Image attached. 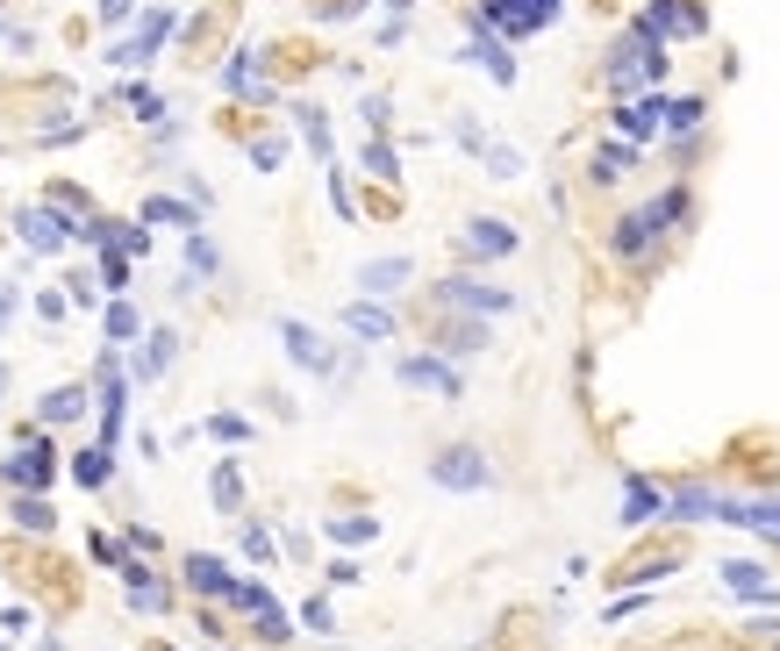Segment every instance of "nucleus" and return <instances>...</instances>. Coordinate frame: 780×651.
<instances>
[{"label":"nucleus","mask_w":780,"mask_h":651,"mask_svg":"<svg viewBox=\"0 0 780 651\" xmlns=\"http://www.w3.org/2000/svg\"><path fill=\"white\" fill-rule=\"evenodd\" d=\"M0 473H8L14 487H43V480H51V451H43V444H29V451H14V459L0 465Z\"/></svg>","instance_id":"obj_22"},{"label":"nucleus","mask_w":780,"mask_h":651,"mask_svg":"<svg viewBox=\"0 0 780 651\" xmlns=\"http://www.w3.org/2000/svg\"><path fill=\"white\" fill-rule=\"evenodd\" d=\"M208 487H216V508H237V502H243V480H237V465H229V459L216 465V480H208Z\"/></svg>","instance_id":"obj_32"},{"label":"nucleus","mask_w":780,"mask_h":651,"mask_svg":"<svg viewBox=\"0 0 780 651\" xmlns=\"http://www.w3.org/2000/svg\"><path fill=\"white\" fill-rule=\"evenodd\" d=\"M330 537L336 544H365V537H379V523L373 516H351V523H330Z\"/></svg>","instance_id":"obj_38"},{"label":"nucleus","mask_w":780,"mask_h":651,"mask_svg":"<svg viewBox=\"0 0 780 651\" xmlns=\"http://www.w3.org/2000/svg\"><path fill=\"white\" fill-rule=\"evenodd\" d=\"M408 280H416V259H408V251H387V259H365V265H358V294H365V301L402 294Z\"/></svg>","instance_id":"obj_12"},{"label":"nucleus","mask_w":780,"mask_h":651,"mask_svg":"<svg viewBox=\"0 0 780 651\" xmlns=\"http://www.w3.org/2000/svg\"><path fill=\"white\" fill-rule=\"evenodd\" d=\"M201 430L216 437V444H251V422H243V416H208Z\"/></svg>","instance_id":"obj_30"},{"label":"nucleus","mask_w":780,"mask_h":651,"mask_svg":"<svg viewBox=\"0 0 780 651\" xmlns=\"http://www.w3.org/2000/svg\"><path fill=\"white\" fill-rule=\"evenodd\" d=\"M86 408H94V393H86V387H51L37 401V422H80Z\"/></svg>","instance_id":"obj_20"},{"label":"nucleus","mask_w":780,"mask_h":651,"mask_svg":"<svg viewBox=\"0 0 780 651\" xmlns=\"http://www.w3.org/2000/svg\"><path fill=\"white\" fill-rule=\"evenodd\" d=\"M0 43H8V51H29L37 36H29V29H14V22H0Z\"/></svg>","instance_id":"obj_42"},{"label":"nucleus","mask_w":780,"mask_h":651,"mask_svg":"<svg viewBox=\"0 0 780 651\" xmlns=\"http://www.w3.org/2000/svg\"><path fill=\"white\" fill-rule=\"evenodd\" d=\"M365 172H373V179H402V158H394L387 136H373V144H365Z\"/></svg>","instance_id":"obj_28"},{"label":"nucleus","mask_w":780,"mask_h":651,"mask_svg":"<svg viewBox=\"0 0 780 651\" xmlns=\"http://www.w3.org/2000/svg\"><path fill=\"white\" fill-rule=\"evenodd\" d=\"M287 158V144H280V136H266V144H251V165H258V172H272V165H280Z\"/></svg>","instance_id":"obj_40"},{"label":"nucleus","mask_w":780,"mask_h":651,"mask_svg":"<svg viewBox=\"0 0 780 651\" xmlns=\"http://www.w3.org/2000/svg\"><path fill=\"white\" fill-rule=\"evenodd\" d=\"M358 115H365V129L379 136V129L394 123V101H387V94H365V101H358Z\"/></svg>","instance_id":"obj_36"},{"label":"nucleus","mask_w":780,"mask_h":651,"mask_svg":"<svg viewBox=\"0 0 780 651\" xmlns=\"http://www.w3.org/2000/svg\"><path fill=\"white\" fill-rule=\"evenodd\" d=\"M280 344H287V358H294L301 372H315V380H323V372H336V351L323 344V329L301 323V315H280Z\"/></svg>","instance_id":"obj_6"},{"label":"nucleus","mask_w":780,"mask_h":651,"mask_svg":"<svg viewBox=\"0 0 780 651\" xmlns=\"http://www.w3.org/2000/svg\"><path fill=\"white\" fill-rule=\"evenodd\" d=\"M344 329H351V337H358V344H387L394 337V308H387V301H351V308H344Z\"/></svg>","instance_id":"obj_15"},{"label":"nucleus","mask_w":780,"mask_h":651,"mask_svg":"<svg viewBox=\"0 0 780 651\" xmlns=\"http://www.w3.org/2000/svg\"><path fill=\"white\" fill-rule=\"evenodd\" d=\"M173 351H179V337H173V329H150V337H144V351L129 358V372H136V380H165Z\"/></svg>","instance_id":"obj_19"},{"label":"nucleus","mask_w":780,"mask_h":651,"mask_svg":"<svg viewBox=\"0 0 780 651\" xmlns=\"http://www.w3.org/2000/svg\"><path fill=\"white\" fill-rule=\"evenodd\" d=\"M659 237H666V222L652 216V208H637V216H623L616 230H609V251H616V259H631V265H645Z\"/></svg>","instance_id":"obj_11"},{"label":"nucleus","mask_w":780,"mask_h":651,"mask_svg":"<svg viewBox=\"0 0 780 651\" xmlns=\"http://www.w3.org/2000/svg\"><path fill=\"white\" fill-rule=\"evenodd\" d=\"M294 129H301V144H309L315 158H330V115L315 108V101H301V108H294Z\"/></svg>","instance_id":"obj_25"},{"label":"nucleus","mask_w":780,"mask_h":651,"mask_svg":"<svg viewBox=\"0 0 780 651\" xmlns=\"http://www.w3.org/2000/svg\"><path fill=\"white\" fill-rule=\"evenodd\" d=\"M687 208H695V201H687V187H666L659 201H652V216H659L666 230H673V222H687Z\"/></svg>","instance_id":"obj_34"},{"label":"nucleus","mask_w":780,"mask_h":651,"mask_svg":"<svg viewBox=\"0 0 780 651\" xmlns=\"http://www.w3.org/2000/svg\"><path fill=\"white\" fill-rule=\"evenodd\" d=\"M8 323H14V286L0 280V329H8Z\"/></svg>","instance_id":"obj_43"},{"label":"nucleus","mask_w":780,"mask_h":651,"mask_svg":"<svg viewBox=\"0 0 780 651\" xmlns=\"http://www.w3.org/2000/svg\"><path fill=\"white\" fill-rule=\"evenodd\" d=\"M480 165H487L495 179H523V150H509V144H487V150H480Z\"/></svg>","instance_id":"obj_29"},{"label":"nucleus","mask_w":780,"mask_h":651,"mask_svg":"<svg viewBox=\"0 0 780 651\" xmlns=\"http://www.w3.org/2000/svg\"><path fill=\"white\" fill-rule=\"evenodd\" d=\"M0 393H8V358H0Z\"/></svg>","instance_id":"obj_45"},{"label":"nucleus","mask_w":780,"mask_h":651,"mask_svg":"<svg viewBox=\"0 0 780 651\" xmlns=\"http://www.w3.org/2000/svg\"><path fill=\"white\" fill-rule=\"evenodd\" d=\"M301 623H309L315 638H330V630H336V609H330L323 595H309V601H301Z\"/></svg>","instance_id":"obj_35"},{"label":"nucleus","mask_w":780,"mask_h":651,"mask_svg":"<svg viewBox=\"0 0 780 651\" xmlns=\"http://www.w3.org/2000/svg\"><path fill=\"white\" fill-rule=\"evenodd\" d=\"M108 459H115V451H108V444H86V451H80V459H72V480H80V487H108V473H115V465H108Z\"/></svg>","instance_id":"obj_27"},{"label":"nucleus","mask_w":780,"mask_h":651,"mask_svg":"<svg viewBox=\"0 0 780 651\" xmlns=\"http://www.w3.org/2000/svg\"><path fill=\"white\" fill-rule=\"evenodd\" d=\"M379 8H387V14H408V8H416V0H379Z\"/></svg>","instance_id":"obj_44"},{"label":"nucleus","mask_w":780,"mask_h":651,"mask_svg":"<svg viewBox=\"0 0 780 651\" xmlns=\"http://www.w3.org/2000/svg\"><path fill=\"white\" fill-rule=\"evenodd\" d=\"M101 323H108V337H115V344H136V337H144V315H136V301H129V294H115Z\"/></svg>","instance_id":"obj_26"},{"label":"nucleus","mask_w":780,"mask_h":651,"mask_svg":"<svg viewBox=\"0 0 780 651\" xmlns=\"http://www.w3.org/2000/svg\"><path fill=\"white\" fill-rule=\"evenodd\" d=\"M445 308H458V315H509L516 308V294L509 286H487V280H466V272H458V280H445Z\"/></svg>","instance_id":"obj_7"},{"label":"nucleus","mask_w":780,"mask_h":651,"mask_svg":"<svg viewBox=\"0 0 780 651\" xmlns=\"http://www.w3.org/2000/svg\"><path fill=\"white\" fill-rule=\"evenodd\" d=\"M122 101L136 108V123H165V101H158V86H129Z\"/></svg>","instance_id":"obj_33"},{"label":"nucleus","mask_w":780,"mask_h":651,"mask_svg":"<svg viewBox=\"0 0 780 651\" xmlns=\"http://www.w3.org/2000/svg\"><path fill=\"white\" fill-rule=\"evenodd\" d=\"M187 587H194V595H216V601H229L237 573H229L216 552H194V558H187Z\"/></svg>","instance_id":"obj_17"},{"label":"nucleus","mask_w":780,"mask_h":651,"mask_svg":"<svg viewBox=\"0 0 780 651\" xmlns=\"http://www.w3.org/2000/svg\"><path fill=\"white\" fill-rule=\"evenodd\" d=\"M458 57H466V65H480V72H487V80H495V86H516V57H509V36H487V29L472 22V36H466V51H458Z\"/></svg>","instance_id":"obj_13"},{"label":"nucleus","mask_w":780,"mask_h":651,"mask_svg":"<svg viewBox=\"0 0 780 651\" xmlns=\"http://www.w3.org/2000/svg\"><path fill=\"white\" fill-rule=\"evenodd\" d=\"M173 29H179V14H173V8H150L144 22H136L129 36H122V43H108V65H115V72H136V65H150V57L165 51V36H173Z\"/></svg>","instance_id":"obj_3"},{"label":"nucleus","mask_w":780,"mask_h":651,"mask_svg":"<svg viewBox=\"0 0 780 651\" xmlns=\"http://www.w3.org/2000/svg\"><path fill=\"white\" fill-rule=\"evenodd\" d=\"M666 108H673V101L659 94V86H652V94H631V101L616 108V136H623V144H645V136H659V129H666Z\"/></svg>","instance_id":"obj_9"},{"label":"nucleus","mask_w":780,"mask_h":651,"mask_svg":"<svg viewBox=\"0 0 780 651\" xmlns=\"http://www.w3.org/2000/svg\"><path fill=\"white\" fill-rule=\"evenodd\" d=\"M631 165H637V144H623V136H616V144H602V150H594V187H616Z\"/></svg>","instance_id":"obj_23"},{"label":"nucleus","mask_w":780,"mask_h":651,"mask_svg":"<svg viewBox=\"0 0 780 651\" xmlns=\"http://www.w3.org/2000/svg\"><path fill=\"white\" fill-rule=\"evenodd\" d=\"M14 523H22V529H51V502H37V494L14 502Z\"/></svg>","instance_id":"obj_39"},{"label":"nucleus","mask_w":780,"mask_h":651,"mask_svg":"<svg viewBox=\"0 0 780 651\" xmlns=\"http://www.w3.org/2000/svg\"><path fill=\"white\" fill-rule=\"evenodd\" d=\"M430 480L445 494H487V487H495V465H487V451L451 444V451H437V459H430Z\"/></svg>","instance_id":"obj_4"},{"label":"nucleus","mask_w":780,"mask_h":651,"mask_svg":"<svg viewBox=\"0 0 780 651\" xmlns=\"http://www.w3.org/2000/svg\"><path fill=\"white\" fill-rule=\"evenodd\" d=\"M216 272H222L216 237H208V230H187V280H216Z\"/></svg>","instance_id":"obj_24"},{"label":"nucleus","mask_w":780,"mask_h":651,"mask_svg":"<svg viewBox=\"0 0 780 651\" xmlns=\"http://www.w3.org/2000/svg\"><path fill=\"white\" fill-rule=\"evenodd\" d=\"M101 280H108L115 294H122V286H129V259H122L115 244H101Z\"/></svg>","instance_id":"obj_37"},{"label":"nucleus","mask_w":780,"mask_h":651,"mask_svg":"<svg viewBox=\"0 0 780 651\" xmlns=\"http://www.w3.org/2000/svg\"><path fill=\"white\" fill-rule=\"evenodd\" d=\"M637 22H645L659 43H673V36H709V14H701L695 0H652Z\"/></svg>","instance_id":"obj_8"},{"label":"nucleus","mask_w":780,"mask_h":651,"mask_svg":"<svg viewBox=\"0 0 780 651\" xmlns=\"http://www.w3.org/2000/svg\"><path fill=\"white\" fill-rule=\"evenodd\" d=\"M516 244H523V237H516V230H509V222H501V216H472V222H466V237H458V251H466V259H480V265L509 259Z\"/></svg>","instance_id":"obj_10"},{"label":"nucleus","mask_w":780,"mask_h":651,"mask_svg":"<svg viewBox=\"0 0 780 651\" xmlns=\"http://www.w3.org/2000/svg\"><path fill=\"white\" fill-rule=\"evenodd\" d=\"M394 380H402V387H416V393H437V401H458V393H466L458 366H451V358H437V351L402 358V366H394Z\"/></svg>","instance_id":"obj_5"},{"label":"nucleus","mask_w":780,"mask_h":651,"mask_svg":"<svg viewBox=\"0 0 780 651\" xmlns=\"http://www.w3.org/2000/svg\"><path fill=\"white\" fill-rule=\"evenodd\" d=\"M645 523H666V487L645 473L623 480V529H645Z\"/></svg>","instance_id":"obj_14"},{"label":"nucleus","mask_w":780,"mask_h":651,"mask_svg":"<svg viewBox=\"0 0 780 651\" xmlns=\"http://www.w3.org/2000/svg\"><path fill=\"white\" fill-rule=\"evenodd\" d=\"M480 344H487V323L472 315V323H458L451 337H445V351H451V358H466V351H480Z\"/></svg>","instance_id":"obj_31"},{"label":"nucleus","mask_w":780,"mask_h":651,"mask_svg":"<svg viewBox=\"0 0 780 651\" xmlns=\"http://www.w3.org/2000/svg\"><path fill=\"white\" fill-rule=\"evenodd\" d=\"M659 80H666V43L652 36L645 22H631V36L609 51V86L631 101V94H645V86H659Z\"/></svg>","instance_id":"obj_1"},{"label":"nucleus","mask_w":780,"mask_h":651,"mask_svg":"<svg viewBox=\"0 0 780 651\" xmlns=\"http://www.w3.org/2000/svg\"><path fill=\"white\" fill-rule=\"evenodd\" d=\"M144 222H173V230L187 237V230H201V208H194V201H173V193H150V201H144Z\"/></svg>","instance_id":"obj_21"},{"label":"nucleus","mask_w":780,"mask_h":651,"mask_svg":"<svg viewBox=\"0 0 780 651\" xmlns=\"http://www.w3.org/2000/svg\"><path fill=\"white\" fill-rule=\"evenodd\" d=\"M14 237H22L37 259H58L65 244H80V222H72L58 201H43V208H22V216H14Z\"/></svg>","instance_id":"obj_2"},{"label":"nucleus","mask_w":780,"mask_h":651,"mask_svg":"<svg viewBox=\"0 0 780 651\" xmlns=\"http://www.w3.org/2000/svg\"><path fill=\"white\" fill-rule=\"evenodd\" d=\"M129 14H136V0H101V22H108V29H122Z\"/></svg>","instance_id":"obj_41"},{"label":"nucleus","mask_w":780,"mask_h":651,"mask_svg":"<svg viewBox=\"0 0 780 651\" xmlns=\"http://www.w3.org/2000/svg\"><path fill=\"white\" fill-rule=\"evenodd\" d=\"M251 57H258V51H237V57H229V65H222V86H229V94H237V101H272L266 72H258Z\"/></svg>","instance_id":"obj_18"},{"label":"nucleus","mask_w":780,"mask_h":651,"mask_svg":"<svg viewBox=\"0 0 780 651\" xmlns=\"http://www.w3.org/2000/svg\"><path fill=\"white\" fill-rule=\"evenodd\" d=\"M716 573H724L730 595H745V601H773V609H780V587L767 580V566H752V558H724Z\"/></svg>","instance_id":"obj_16"}]
</instances>
